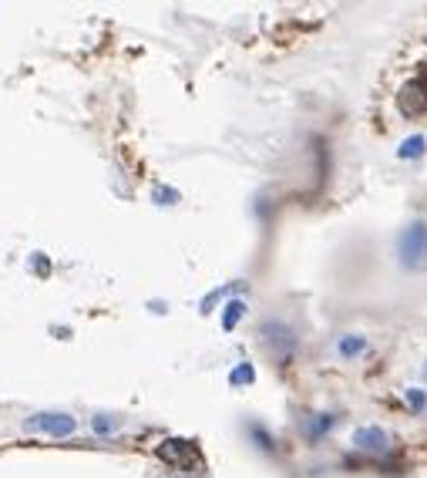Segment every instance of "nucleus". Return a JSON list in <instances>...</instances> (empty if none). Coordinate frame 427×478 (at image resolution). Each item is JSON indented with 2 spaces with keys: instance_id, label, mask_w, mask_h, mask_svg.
I'll list each match as a JSON object with an SVG mask.
<instances>
[{
  "instance_id": "nucleus-1",
  "label": "nucleus",
  "mask_w": 427,
  "mask_h": 478,
  "mask_svg": "<svg viewBox=\"0 0 427 478\" xmlns=\"http://www.w3.org/2000/svg\"><path fill=\"white\" fill-rule=\"evenodd\" d=\"M397 256H401V266H407V270H417L421 263H427V226L424 223H410L397 236Z\"/></svg>"
},
{
  "instance_id": "nucleus-2",
  "label": "nucleus",
  "mask_w": 427,
  "mask_h": 478,
  "mask_svg": "<svg viewBox=\"0 0 427 478\" xmlns=\"http://www.w3.org/2000/svg\"><path fill=\"white\" fill-rule=\"evenodd\" d=\"M397 108L407 118H427V71L417 77H410L397 91Z\"/></svg>"
},
{
  "instance_id": "nucleus-3",
  "label": "nucleus",
  "mask_w": 427,
  "mask_h": 478,
  "mask_svg": "<svg viewBox=\"0 0 427 478\" xmlns=\"http://www.w3.org/2000/svg\"><path fill=\"white\" fill-rule=\"evenodd\" d=\"M158 458L169 461V465L178 468V472H185V468H192V465H202L199 448H196L192 441H182V438H165V441L158 445Z\"/></svg>"
},
{
  "instance_id": "nucleus-4",
  "label": "nucleus",
  "mask_w": 427,
  "mask_h": 478,
  "mask_svg": "<svg viewBox=\"0 0 427 478\" xmlns=\"http://www.w3.org/2000/svg\"><path fill=\"white\" fill-rule=\"evenodd\" d=\"M27 431H44V434H54V438H68L75 434L77 421L71 414H61V411H44V414H34L24 421Z\"/></svg>"
},
{
  "instance_id": "nucleus-5",
  "label": "nucleus",
  "mask_w": 427,
  "mask_h": 478,
  "mask_svg": "<svg viewBox=\"0 0 427 478\" xmlns=\"http://www.w3.org/2000/svg\"><path fill=\"white\" fill-rule=\"evenodd\" d=\"M263 337H266V344L276 351V357L283 360V357H290L293 353V347H296V337H293V330L286 327V324H279V320H269V324H263V330H259Z\"/></svg>"
},
{
  "instance_id": "nucleus-6",
  "label": "nucleus",
  "mask_w": 427,
  "mask_h": 478,
  "mask_svg": "<svg viewBox=\"0 0 427 478\" xmlns=\"http://www.w3.org/2000/svg\"><path fill=\"white\" fill-rule=\"evenodd\" d=\"M353 445H357L360 452H367V454H383L387 448H390V438H387V431L383 428L367 425V428L353 431Z\"/></svg>"
},
{
  "instance_id": "nucleus-7",
  "label": "nucleus",
  "mask_w": 427,
  "mask_h": 478,
  "mask_svg": "<svg viewBox=\"0 0 427 478\" xmlns=\"http://www.w3.org/2000/svg\"><path fill=\"white\" fill-rule=\"evenodd\" d=\"M336 351H340V357L353 360V357H360V353L370 351V344H367V337H360V333H347V337H340Z\"/></svg>"
},
{
  "instance_id": "nucleus-8",
  "label": "nucleus",
  "mask_w": 427,
  "mask_h": 478,
  "mask_svg": "<svg viewBox=\"0 0 427 478\" xmlns=\"http://www.w3.org/2000/svg\"><path fill=\"white\" fill-rule=\"evenodd\" d=\"M333 425H336V414H316L313 421H306V425H303V434H306L310 441H320V438H323Z\"/></svg>"
},
{
  "instance_id": "nucleus-9",
  "label": "nucleus",
  "mask_w": 427,
  "mask_h": 478,
  "mask_svg": "<svg viewBox=\"0 0 427 478\" xmlns=\"http://www.w3.org/2000/svg\"><path fill=\"white\" fill-rule=\"evenodd\" d=\"M427 149V142H424V135H410V138H404V145L397 149V158L401 162H414V158H421Z\"/></svg>"
},
{
  "instance_id": "nucleus-10",
  "label": "nucleus",
  "mask_w": 427,
  "mask_h": 478,
  "mask_svg": "<svg viewBox=\"0 0 427 478\" xmlns=\"http://www.w3.org/2000/svg\"><path fill=\"white\" fill-rule=\"evenodd\" d=\"M243 317H246V300H229L226 313H222V330H232Z\"/></svg>"
},
{
  "instance_id": "nucleus-11",
  "label": "nucleus",
  "mask_w": 427,
  "mask_h": 478,
  "mask_svg": "<svg viewBox=\"0 0 427 478\" xmlns=\"http://www.w3.org/2000/svg\"><path fill=\"white\" fill-rule=\"evenodd\" d=\"M252 380H256V371H252V364H246V360L229 374V384H232V387H246V384H252Z\"/></svg>"
},
{
  "instance_id": "nucleus-12",
  "label": "nucleus",
  "mask_w": 427,
  "mask_h": 478,
  "mask_svg": "<svg viewBox=\"0 0 427 478\" xmlns=\"http://www.w3.org/2000/svg\"><path fill=\"white\" fill-rule=\"evenodd\" d=\"M249 434H252V441L263 448V452H273L276 445H273V438H269V431L263 428V425H249Z\"/></svg>"
},
{
  "instance_id": "nucleus-13",
  "label": "nucleus",
  "mask_w": 427,
  "mask_h": 478,
  "mask_svg": "<svg viewBox=\"0 0 427 478\" xmlns=\"http://www.w3.org/2000/svg\"><path fill=\"white\" fill-rule=\"evenodd\" d=\"M404 398H407V407H410V411H424L427 407V394L421 391V387H407Z\"/></svg>"
},
{
  "instance_id": "nucleus-14",
  "label": "nucleus",
  "mask_w": 427,
  "mask_h": 478,
  "mask_svg": "<svg viewBox=\"0 0 427 478\" xmlns=\"http://www.w3.org/2000/svg\"><path fill=\"white\" fill-rule=\"evenodd\" d=\"M91 428L98 431V434H111V431H118V421H115L111 414H98V418L91 421Z\"/></svg>"
},
{
  "instance_id": "nucleus-15",
  "label": "nucleus",
  "mask_w": 427,
  "mask_h": 478,
  "mask_svg": "<svg viewBox=\"0 0 427 478\" xmlns=\"http://www.w3.org/2000/svg\"><path fill=\"white\" fill-rule=\"evenodd\" d=\"M175 199H178L175 189H165V185H158V189H155V202H158V205H172Z\"/></svg>"
},
{
  "instance_id": "nucleus-16",
  "label": "nucleus",
  "mask_w": 427,
  "mask_h": 478,
  "mask_svg": "<svg viewBox=\"0 0 427 478\" xmlns=\"http://www.w3.org/2000/svg\"><path fill=\"white\" fill-rule=\"evenodd\" d=\"M34 270H37V273H41V277H48V259H44V252H34Z\"/></svg>"
},
{
  "instance_id": "nucleus-17",
  "label": "nucleus",
  "mask_w": 427,
  "mask_h": 478,
  "mask_svg": "<svg viewBox=\"0 0 427 478\" xmlns=\"http://www.w3.org/2000/svg\"><path fill=\"white\" fill-rule=\"evenodd\" d=\"M424 380H427V364H424Z\"/></svg>"
}]
</instances>
